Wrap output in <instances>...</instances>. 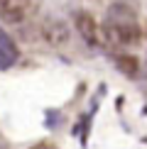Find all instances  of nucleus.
Returning <instances> with one entry per match:
<instances>
[{"label": "nucleus", "mask_w": 147, "mask_h": 149, "mask_svg": "<svg viewBox=\"0 0 147 149\" xmlns=\"http://www.w3.org/2000/svg\"><path fill=\"white\" fill-rule=\"evenodd\" d=\"M106 34L110 39V44L115 47H135L142 39V27L137 22L132 8L123 3H115L108 12V22H106Z\"/></svg>", "instance_id": "f257e3e1"}, {"label": "nucleus", "mask_w": 147, "mask_h": 149, "mask_svg": "<svg viewBox=\"0 0 147 149\" xmlns=\"http://www.w3.org/2000/svg\"><path fill=\"white\" fill-rule=\"evenodd\" d=\"M34 10V0H0V17L10 24L24 22Z\"/></svg>", "instance_id": "f03ea898"}, {"label": "nucleus", "mask_w": 147, "mask_h": 149, "mask_svg": "<svg viewBox=\"0 0 147 149\" xmlns=\"http://www.w3.org/2000/svg\"><path fill=\"white\" fill-rule=\"evenodd\" d=\"M42 37L52 47H64L69 42V27L57 17H49V20L42 22Z\"/></svg>", "instance_id": "7ed1b4c3"}, {"label": "nucleus", "mask_w": 147, "mask_h": 149, "mask_svg": "<svg viewBox=\"0 0 147 149\" xmlns=\"http://www.w3.org/2000/svg\"><path fill=\"white\" fill-rule=\"evenodd\" d=\"M74 22H76V29H78V34L83 37L86 44L88 47H98V42H101V27H98V22L93 20V17H91L88 12H76Z\"/></svg>", "instance_id": "20e7f679"}, {"label": "nucleus", "mask_w": 147, "mask_h": 149, "mask_svg": "<svg viewBox=\"0 0 147 149\" xmlns=\"http://www.w3.org/2000/svg\"><path fill=\"white\" fill-rule=\"evenodd\" d=\"M17 59H20V49L12 42V37L0 27V71L12 69L17 64Z\"/></svg>", "instance_id": "39448f33"}, {"label": "nucleus", "mask_w": 147, "mask_h": 149, "mask_svg": "<svg viewBox=\"0 0 147 149\" xmlns=\"http://www.w3.org/2000/svg\"><path fill=\"white\" fill-rule=\"evenodd\" d=\"M118 69L125 73V76L135 78V76H137V71H140V61L135 59V56H130V54H120V56H118Z\"/></svg>", "instance_id": "423d86ee"}, {"label": "nucleus", "mask_w": 147, "mask_h": 149, "mask_svg": "<svg viewBox=\"0 0 147 149\" xmlns=\"http://www.w3.org/2000/svg\"><path fill=\"white\" fill-rule=\"evenodd\" d=\"M29 149H59L57 144H54V142H37V144H32V147H29Z\"/></svg>", "instance_id": "0eeeda50"}]
</instances>
